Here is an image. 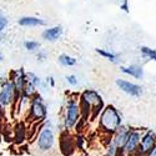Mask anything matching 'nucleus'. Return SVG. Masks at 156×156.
Here are the masks:
<instances>
[{
  "label": "nucleus",
  "mask_w": 156,
  "mask_h": 156,
  "mask_svg": "<svg viewBox=\"0 0 156 156\" xmlns=\"http://www.w3.org/2000/svg\"><path fill=\"white\" fill-rule=\"evenodd\" d=\"M31 116L36 120H43L46 118V106L41 100H34L31 104Z\"/></svg>",
  "instance_id": "10"
},
{
  "label": "nucleus",
  "mask_w": 156,
  "mask_h": 156,
  "mask_svg": "<svg viewBox=\"0 0 156 156\" xmlns=\"http://www.w3.org/2000/svg\"><path fill=\"white\" fill-rule=\"evenodd\" d=\"M140 133L136 131V130H130V134L127 136V140H126V144L124 146V150L126 152H130V154H133L134 151H136L139 144H140Z\"/></svg>",
  "instance_id": "6"
},
{
  "label": "nucleus",
  "mask_w": 156,
  "mask_h": 156,
  "mask_svg": "<svg viewBox=\"0 0 156 156\" xmlns=\"http://www.w3.org/2000/svg\"><path fill=\"white\" fill-rule=\"evenodd\" d=\"M15 85L14 83H6L2 91H0V105L2 106H8L12 102V99L15 96Z\"/></svg>",
  "instance_id": "4"
},
{
  "label": "nucleus",
  "mask_w": 156,
  "mask_h": 156,
  "mask_svg": "<svg viewBox=\"0 0 156 156\" xmlns=\"http://www.w3.org/2000/svg\"><path fill=\"white\" fill-rule=\"evenodd\" d=\"M6 24H8V20L5 19V16H3L2 14H0V31L4 30V28L6 27Z\"/></svg>",
  "instance_id": "19"
},
{
  "label": "nucleus",
  "mask_w": 156,
  "mask_h": 156,
  "mask_svg": "<svg viewBox=\"0 0 156 156\" xmlns=\"http://www.w3.org/2000/svg\"><path fill=\"white\" fill-rule=\"evenodd\" d=\"M0 40H2V36H0Z\"/></svg>",
  "instance_id": "23"
},
{
  "label": "nucleus",
  "mask_w": 156,
  "mask_h": 156,
  "mask_svg": "<svg viewBox=\"0 0 156 156\" xmlns=\"http://www.w3.org/2000/svg\"><path fill=\"white\" fill-rule=\"evenodd\" d=\"M96 51L100 54V55H102V56H105V58H108V59H110L111 61H116V56L115 54H112V53H109V51H105V50H102V49H96Z\"/></svg>",
  "instance_id": "17"
},
{
  "label": "nucleus",
  "mask_w": 156,
  "mask_h": 156,
  "mask_svg": "<svg viewBox=\"0 0 156 156\" xmlns=\"http://www.w3.org/2000/svg\"><path fill=\"white\" fill-rule=\"evenodd\" d=\"M15 85V89L19 90V91H23V90H25V77L21 75V76H18L16 77V81L14 83Z\"/></svg>",
  "instance_id": "16"
},
{
  "label": "nucleus",
  "mask_w": 156,
  "mask_h": 156,
  "mask_svg": "<svg viewBox=\"0 0 156 156\" xmlns=\"http://www.w3.org/2000/svg\"><path fill=\"white\" fill-rule=\"evenodd\" d=\"M59 61L62 65H65V66H71V65H75L76 64V59H74V58H71L69 55H65V54L59 56Z\"/></svg>",
  "instance_id": "14"
},
{
  "label": "nucleus",
  "mask_w": 156,
  "mask_h": 156,
  "mask_svg": "<svg viewBox=\"0 0 156 156\" xmlns=\"http://www.w3.org/2000/svg\"><path fill=\"white\" fill-rule=\"evenodd\" d=\"M79 115H80V106L75 100H71L68 104V108H66V114H65V119H64V125L65 129H73L77 120H79Z\"/></svg>",
  "instance_id": "3"
},
{
  "label": "nucleus",
  "mask_w": 156,
  "mask_h": 156,
  "mask_svg": "<svg viewBox=\"0 0 156 156\" xmlns=\"http://www.w3.org/2000/svg\"><path fill=\"white\" fill-rule=\"evenodd\" d=\"M55 144V134L51 127H44L39 134L36 140V146L41 152H48L54 147Z\"/></svg>",
  "instance_id": "2"
},
{
  "label": "nucleus",
  "mask_w": 156,
  "mask_h": 156,
  "mask_svg": "<svg viewBox=\"0 0 156 156\" xmlns=\"http://www.w3.org/2000/svg\"><path fill=\"white\" fill-rule=\"evenodd\" d=\"M121 71L136 77V79H141L142 75H144V70H142V68L139 66V65H130V66H127V68L121 66Z\"/></svg>",
  "instance_id": "12"
},
{
  "label": "nucleus",
  "mask_w": 156,
  "mask_h": 156,
  "mask_svg": "<svg viewBox=\"0 0 156 156\" xmlns=\"http://www.w3.org/2000/svg\"><path fill=\"white\" fill-rule=\"evenodd\" d=\"M141 53L146 58L156 60V50H154V49H150V48H146V46H141Z\"/></svg>",
  "instance_id": "15"
},
{
  "label": "nucleus",
  "mask_w": 156,
  "mask_h": 156,
  "mask_svg": "<svg viewBox=\"0 0 156 156\" xmlns=\"http://www.w3.org/2000/svg\"><path fill=\"white\" fill-rule=\"evenodd\" d=\"M25 48L28 50H36L39 48V43L36 41H27L25 43Z\"/></svg>",
  "instance_id": "18"
},
{
  "label": "nucleus",
  "mask_w": 156,
  "mask_h": 156,
  "mask_svg": "<svg viewBox=\"0 0 156 156\" xmlns=\"http://www.w3.org/2000/svg\"><path fill=\"white\" fill-rule=\"evenodd\" d=\"M129 134H130V129L124 127V126H120V127L118 129V131L115 133V137H114V140H112V144H114L116 147H118V149H124Z\"/></svg>",
  "instance_id": "9"
},
{
  "label": "nucleus",
  "mask_w": 156,
  "mask_h": 156,
  "mask_svg": "<svg viewBox=\"0 0 156 156\" xmlns=\"http://www.w3.org/2000/svg\"><path fill=\"white\" fill-rule=\"evenodd\" d=\"M68 81H69V84H71V85H74V86L77 84V80H76V76H75V75L68 76Z\"/></svg>",
  "instance_id": "20"
},
{
  "label": "nucleus",
  "mask_w": 156,
  "mask_h": 156,
  "mask_svg": "<svg viewBox=\"0 0 156 156\" xmlns=\"http://www.w3.org/2000/svg\"><path fill=\"white\" fill-rule=\"evenodd\" d=\"M121 9H124L125 11H129V5H127V0H124V3L120 5Z\"/></svg>",
  "instance_id": "21"
},
{
  "label": "nucleus",
  "mask_w": 156,
  "mask_h": 156,
  "mask_svg": "<svg viewBox=\"0 0 156 156\" xmlns=\"http://www.w3.org/2000/svg\"><path fill=\"white\" fill-rule=\"evenodd\" d=\"M100 125L102 130H105L106 133L114 134L118 131V129L121 125V116L119 115L118 110L114 106H108L102 111L101 118H100Z\"/></svg>",
  "instance_id": "1"
},
{
  "label": "nucleus",
  "mask_w": 156,
  "mask_h": 156,
  "mask_svg": "<svg viewBox=\"0 0 156 156\" xmlns=\"http://www.w3.org/2000/svg\"><path fill=\"white\" fill-rule=\"evenodd\" d=\"M83 101L86 102L89 106H94L98 110H99V108L102 106L101 96L98 93L93 91V90H86V91L83 94Z\"/></svg>",
  "instance_id": "7"
},
{
  "label": "nucleus",
  "mask_w": 156,
  "mask_h": 156,
  "mask_svg": "<svg viewBox=\"0 0 156 156\" xmlns=\"http://www.w3.org/2000/svg\"><path fill=\"white\" fill-rule=\"evenodd\" d=\"M147 156H156V145H155V147H154V149L150 151V154H149Z\"/></svg>",
  "instance_id": "22"
},
{
  "label": "nucleus",
  "mask_w": 156,
  "mask_h": 156,
  "mask_svg": "<svg viewBox=\"0 0 156 156\" xmlns=\"http://www.w3.org/2000/svg\"><path fill=\"white\" fill-rule=\"evenodd\" d=\"M19 24L23 27H37V25H45L46 23L43 19L34 18V16H25L19 20Z\"/></svg>",
  "instance_id": "13"
},
{
  "label": "nucleus",
  "mask_w": 156,
  "mask_h": 156,
  "mask_svg": "<svg viewBox=\"0 0 156 156\" xmlns=\"http://www.w3.org/2000/svg\"><path fill=\"white\" fill-rule=\"evenodd\" d=\"M116 85H118L122 91H125L126 94L131 95V96H140L141 95V87L136 84H133L126 80H121V79H116Z\"/></svg>",
  "instance_id": "5"
},
{
  "label": "nucleus",
  "mask_w": 156,
  "mask_h": 156,
  "mask_svg": "<svg viewBox=\"0 0 156 156\" xmlns=\"http://www.w3.org/2000/svg\"><path fill=\"white\" fill-rule=\"evenodd\" d=\"M61 34H62L61 27H55V28H51V29H46L43 34V37L48 41H55L60 37Z\"/></svg>",
  "instance_id": "11"
},
{
  "label": "nucleus",
  "mask_w": 156,
  "mask_h": 156,
  "mask_svg": "<svg viewBox=\"0 0 156 156\" xmlns=\"http://www.w3.org/2000/svg\"><path fill=\"white\" fill-rule=\"evenodd\" d=\"M156 145V136L154 135V133L149 131L144 137L141 139V147H140V152L142 155H149L150 151L155 147Z\"/></svg>",
  "instance_id": "8"
}]
</instances>
